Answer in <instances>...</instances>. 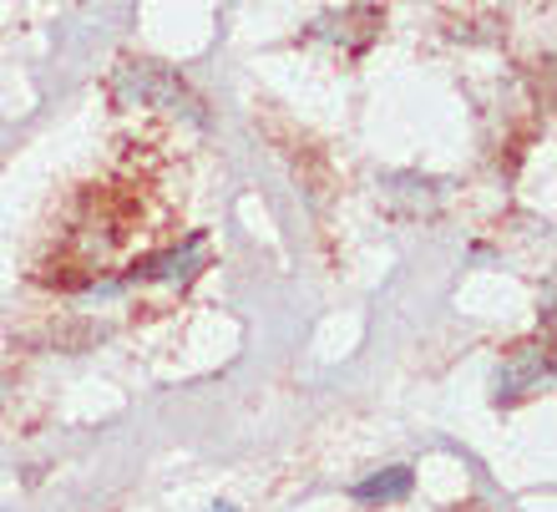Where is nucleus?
Masks as SVG:
<instances>
[{
	"label": "nucleus",
	"instance_id": "nucleus-2",
	"mask_svg": "<svg viewBox=\"0 0 557 512\" xmlns=\"http://www.w3.org/2000/svg\"><path fill=\"white\" fill-rule=\"evenodd\" d=\"M213 512H234V508H213Z\"/></svg>",
	"mask_w": 557,
	"mask_h": 512
},
{
	"label": "nucleus",
	"instance_id": "nucleus-1",
	"mask_svg": "<svg viewBox=\"0 0 557 512\" xmlns=\"http://www.w3.org/2000/svg\"><path fill=\"white\" fill-rule=\"evenodd\" d=\"M406 492H411V472L406 467H391V472H381V477H370V483L355 487L360 502H396V498H406Z\"/></svg>",
	"mask_w": 557,
	"mask_h": 512
}]
</instances>
